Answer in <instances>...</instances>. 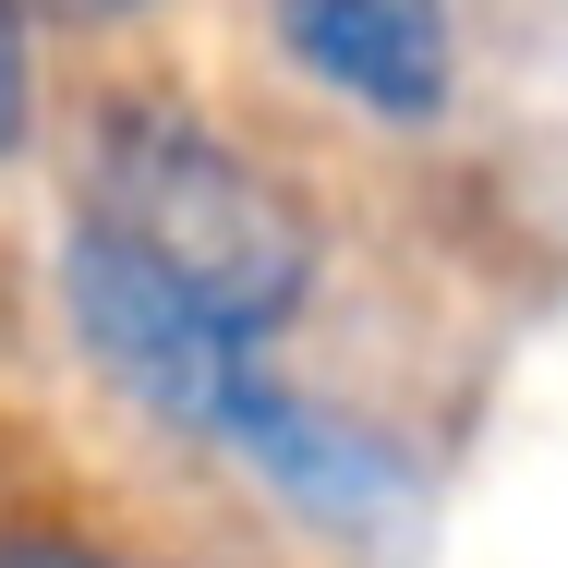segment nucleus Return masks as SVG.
I'll use <instances>...</instances> for the list:
<instances>
[{
    "label": "nucleus",
    "mask_w": 568,
    "mask_h": 568,
    "mask_svg": "<svg viewBox=\"0 0 568 568\" xmlns=\"http://www.w3.org/2000/svg\"><path fill=\"white\" fill-rule=\"evenodd\" d=\"M73 230H98L158 291L206 303L254 339H278L315 291V219L291 206V182H266V158H242L230 133L158 98L98 110L85 170H73Z\"/></svg>",
    "instance_id": "f03ea898"
},
{
    "label": "nucleus",
    "mask_w": 568,
    "mask_h": 568,
    "mask_svg": "<svg viewBox=\"0 0 568 568\" xmlns=\"http://www.w3.org/2000/svg\"><path fill=\"white\" fill-rule=\"evenodd\" d=\"M37 121V37H24V0H0V158L24 145Z\"/></svg>",
    "instance_id": "20e7f679"
},
{
    "label": "nucleus",
    "mask_w": 568,
    "mask_h": 568,
    "mask_svg": "<svg viewBox=\"0 0 568 568\" xmlns=\"http://www.w3.org/2000/svg\"><path fill=\"white\" fill-rule=\"evenodd\" d=\"M61 303H73V339L98 351V375H110L121 399H145L158 424H182L194 448L242 459L254 484H278L291 508H315V520H375L387 496H399V459L375 448V436H351L327 399H303L254 327H230L206 303H182V291H158L133 254H110L98 230H73V254H61Z\"/></svg>",
    "instance_id": "f257e3e1"
},
{
    "label": "nucleus",
    "mask_w": 568,
    "mask_h": 568,
    "mask_svg": "<svg viewBox=\"0 0 568 568\" xmlns=\"http://www.w3.org/2000/svg\"><path fill=\"white\" fill-rule=\"evenodd\" d=\"M85 12H133V0H85Z\"/></svg>",
    "instance_id": "423d86ee"
},
{
    "label": "nucleus",
    "mask_w": 568,
    "mask_h": 568,
    "mask_svg": "<svg viewBox=\"0 0 568 568\" xmlns=\"http://www.w3.org/2000/svg\"><path fill=\"white\" fill-rule=\"evenodd\" d=\"M0 568H133V557H98V545H49V532H37V545H0Z\"/></svg>",
    "instance_id": "39448f33"
},
{
    "label": "nucleus",
    "mask_w": 568,
    "mask_h": 568,
    "mask_svg": "<svg viewBox=\"0 0 568 568\" xmlns=\"http://www.w3.org/2000/svg\"><path fill=\"white\" fill-rule=\"evenodd\" d=\"M278 49L375 121H436L459 85V37L448 0H266Z\"/></svg>",
    "instance_id": "7ed1b4c3"
}]
</instances>
